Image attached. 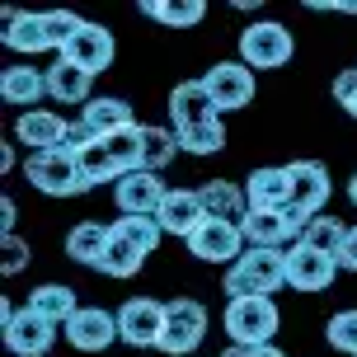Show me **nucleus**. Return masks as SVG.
<instances>
[{"mask_svg":"<svg viewBox=\"0 0 357 357\" xmlns=\"http://www.w3.org/2000/svg\"><path fill=\"white\" fill-rule=\"evenodd\" d=\"M240 231H245V245L250 250H282L287 240L296 245V235L287 226V212H250L240 221Z\"/></svg>","mask_w":357,"mask_h":357,"instance_id":"23","label":"nucleus"},{"mask_svg":"<svg viewBox=\"0 0 357 357\" xmlns=\"http://www.w3.org/2000/svg\"><path fill=\"white\" fill-rule=\"evenodd\" d=\"M113 231L123 235V240H132L142 254H155V250H160V240H165V231H160L155 216H118Z\"/></svg>","mask_w":357,"mask_h":357,"instance_id":"32","label":"nucleus"},{"mask_svg":"<svg viewBox=\"0 0 357 357\" xmlns=\"http://www.w3.org/2000/svg\"><path fill=\"white\" fill-rule=\"evenodd\" d=\"M202 85H207V94L216 99L221 113H235V108L254 104V71L245 61H216L212 71L202 75Z\"/></svg>","mask_w":357,"mask_h":357,"instance_id":"11","label":"nucleus"},{"mask_svg":"<svg viewBox=\"0 0 357 357\" xmlns=\"http://www.w3.org/2000/svg\"><path fill=\"white\" fill-rule=\"evenodd\" d=\"M108 240H113V226H104V221H75L71 235H66V259L99 268L108 254Z\"/></svg>","mask_w":357,"mask_h":357,"instance_id":"22","label":"nucleus"},{"mask_svg":"<svg viewBox=\"0 0 357 357\" xmlns=\"http://www.w3.org/2000/svg\"><path fill=\"white\" fill-rule=\"evenodd\" d=\"M245 250H250V245H245V231L231 226V221H216V216H207V221L188 235V254L202 259V264H226L231 268Z\"/></svg>","mask_w":357,"mask_h":357,"instance_id":"7","label":"nucleus"},{"mask_svg":"<svg viewBox=\"0 0 357 357\" xmlns=\"http://www.w3.org/2000/svg\"><path fill=\"white\" fill-rule=\"evenodd\" d=\"M221 324H226L231 343H240V348H259V343H268L273 334H278L282 315H278L273 296H235V301H226Z\"/></svg>","mask_w":357,"mask_h":357,"instance_id":"2","label":"nucleus"},{"mask_svg":"<svg viewBox=\"0 0 357 357\" xmlns=\"http://www.w3.org/2000/svg\"><path fill=\"white\" fill-rule=\"evenodd\" d=\"M142 15L165 29H193L207 19V5L202 0H142Z\"/></svg>","mask_w":357,"mask_h":357,"instance_id":"27","label":"nucleus"},{"mask_svg":"<svg viewBox=\"0 0 357 357\" xmlns=\"http://www.w3.org/2000/svg\"><path fill=\"white\" fill-rule=\"evenodd\" d=\"M24 178L47 197H75V193L89 188L85 174H80V165H75V155L66 151V146H56V151H33V155L24 160Z\"/></svg>","mask_w":357,"mask_h":357,"instance_id":"3","label":"nucleus"},{"mask_svg":"<svg viewBox=\"0 0 357 357\" xmlns=\"http://www.w3.org/2000/svg\"><path fill=\"white\" fill-rule=\"evenodd\" d=\"M174 137H178V151H188V155H216V151L226 146V127H221V118H216V123L183 127V132H174Z\"/></svg>","mask_w":357,"mask_h":357,"instance_id":"33","label":"nucleus"},{"mask_svg":"<svg viewBox=\"0 0 357 357\" xmlns=\"http://www.w3.org/2000/svg\"><path fill=\"white\" fill-rule=\"evenodd\" d=\"M197 197H202V212L216 216V221H231V226H240V221L250 216L245 183H231V178H207V183L197 188Z\"/></svg>","mask_w":357,"mask_h":357,"instance_id":"19","label":"nucleus"},{"mask_svg":"<svg viewBox=\"0 0 357 357\" xmlns=\"http://www.w3.org/2000/svg\"><path fill=\"white\" fill-rule=\"evenodd\" d=\"M165 188L160 174H151V169H137V174H123L113 183V197H118V212L123 216H155L165 202Z\"/></svg>","mask_w":357,"mask_h":357,"instance_id":"13","label":"nucleus"},{"mask_svg":"<svg viewBox=\"0 0 357 357\" xmlns=\"http://www.w3.org/2000/svg\"><path fill=\"white\" fill-rule=\"evenodd\" d=\"M165 334V301L155 296H127L118 305V339L127 348H155Z\"/></svg>","mask_w":357,"mask_h":357,"instance_id":"6","label":"nucleus"},{"mask_svg":"<svg viewBox=\"0 0 357 357\" xmlns=\"http://www.w3.org/2000/svg\"><path fill=\"white\" fill-rule=\"evenodd\" d=\"M343 235H348V221H339V216H315L310 226H305V235H301V245H310V250H320V254H334L339 259V250H343Z\"/></svg>","mask_w":357,"mask_h":357,"instance_id":"31","label":"nucleus"},{"mask_svg":"<svg viewBox=\"0 0 357 357\" xmlns=\"http://www.w3.org/2000/svg\"><path fill=\"white\" fill-rule=\"evenodd\" d=\"M287 169H291V207L305 216H324V202L334 193L329 169L320 160H296V165H287Z\"/></svg>","mask_w":357,"mask_h":357,"instance_id":"15","label":"nucleus"},{"mask_svg":"<svg viewBox=\"0 0 357 357\" xmlns=\"http://www.w3.org/2000/svg\"><path fill=\"white\" fill-rule=\"evenodd\" d=\"M89 85H94V75L80 71V66H71V61H61V56L47 66V94H52L56 104H80L85 108L89 99H94Z\"/></svg>","mask_w":357,"mask_h":357,"instance_id":"24","label":"nucleus"},{"mask_svg":"<svg viewBox=\"0 0 357 357\" xmlns=\"http://www.w3.org/2000/svg\"><path fill=\"white\" fill-rule=\"evenodd\" d=\"M15 221H19V207H15V197L5 193L0 197V235H15Z\"/></svg>","mask_w":357,"mask_h":357,"instance_id":"41","label":"nucleus"},{"mask_svg":"<svg viewBox=\"0 0 357 357\" xmlns=\"http://www.w3.org/2000/svg\"><path fill=\"white\" fill-rule=\"evenodd\" d=\"M24 310H33V315H43V320H52L56 329H61L80 305H75V291L66 282H43V287L29 291V305H24Z\"/></svg>","mask_w":357,"mask_h":357,"instance_id":"25","label":"nucleus"},{"mask_svg":"<svg viewBox=\"0 0 357 357\" xmlns=\"http://www.w3.org/2000/svg\"><path fill=\"white\" fill-rule=\"evenodd\" d=\"M142 142H146V127L142 123H132V127H123V132L104 137L108 155H113V165H118V178L142 169Z\"/></svg>","mask_w":357,"mask_h":357,"instance_id":"28","label":"nucleus"},{"mask_svg":"<svg viewBox=\"0 0 357 357\" xmlns=\"http://www.w3.org/2000/svg\"><path fill=\"white\" fill-rule=\"evenodd\" d=\"M334 99H339V108L348 113V118H357V66L334 75Z\"/></svg>","mask_w":357,"mask_h":357,"instance_id":"38","label":"nucleus"},{"mask_svg":"<svg viewBox=\"0 0 357 357\" xmlns=\"http://www.w3.org/2000/svg\"><path fill=\"white\" fill-rule=\"evenodd\" d=\"M10 169H15V151H10V146H0V174H10Z\"/></svg>","mask_w":357,"mask_h":357,"instance_id":"42","label":"nucleus"},{"mask_svg":"<svg viewBox=\"0 0 357 357\" xmlns=\"http://www.w3.org/2000/svg\"><path fill=\"white\" fill-rule=\"evenodd\" d=\"M0 43L15 47V52H24V56L52 52V38H47L43 15H24V10H5V33H0Z\"/></svg>","mask_w":357,"mask_h":357,"instance_id":"21","label":"nucleus"},{"mask_svg":"<svg viewBox=\"0 0 357 357\" xmlns=\"http://www.w3.org/2000/svg\"><path fill=\"white\" fill-rule=\"evenodd\" d=\"M216 118H221V108H216V99L207 94L202 80H183V85L169 89V123H174V132L197 127V123H216Z\"/></svg>","mask_w":357,"mask_h":357,"instance_id":"16","label":"nucleus"},{"mask_svg":"<svg viewBox=\"0 0 357 357\" xmlns=\"http://www.w3.org/2000/svg\"><path fill=\"white\" fill-rule=\"evenodd\" d=\"M75 165H80V174H85L89 188H94V183H118V165H113V155H108L104 142L85 146V151L75 155Z\"/></svg>","mask_w":357,"mask_h":357,"instance_id":"34","label":"nucleus"},{"mask_svg":"<svg viewBox=\"0 0 357 357\" xmlns=\"http://www.w3.org/2000/svg\"><path fill=\"white\" fill-rule=\"evenodd\" d=\"M178 155V137L174 127H146V142H142V169L160 174L165 165Z\"/></svg>","mask_w":357,"mask_h":357,"instance_id":"30","label":"nucleus"},{"mask_svg":"<svg viewBox=\"0 0 357 357\" xmlns=\"http://www.w3.org/2000/svg\"><path fill=\"white\" fill-rule=\"evenodd\" d=\"M348 197H353V207H357V174L348 178Z\"/></svg>","mask_w":357,"mask_h":357,"instance_id":"43","label":"nucleus"},{"mask_svg":"<svg viewBox=\"0 0 357 357\" xmlns=\"http://www.w3.org/2000/svg\"><path fill=\"white\" fill-rule=\"evenodd\" d=\"M56 343V324L33 315V310H15L5 320V348L15 357H47Z\"/></svg>","mask_w":357,"mask_h":357,"instance_id":"12","label":"nucleus"},{"mask_svg":"<svg viewBox=\"0 0 357 357\" xmlns=\"http://www.w3.org/2000/svg\"><path fill=\"white\" fill-rule=\"evenodd\" d=\"M43 24H47V38H52V47L61 52L66 43L75 38V29H80V19L66 15V10H52V15H43Z\"/></svg>","mask_w":357,"mask_h":357,"instance_id":"37","label":"nucleus"},{"mask_svg":"<svg viewBox=\"0 0 357 357\" xmlns=\"http://www.w3.org/2000/svg\"><path fill=\"white\" fill-rule=\"evenodd\" d=\"M339 278V259L320 254L310 245H291L287 250V287L291 291H329Z\"/></svg>","mask_w":357,"mask_h":357,"instance_id":"9","label":"nucleus"},{"mask_svg":"<svg viewBox=\"0 0 357 357\" xmlns=\"http://www.w3.org/2000/svg\"><path fill=\"white\" fill-rule=\"evenodd\" d=\"M146 264V254L132 245V240H123V235L113 231V240H108V254L104 264H99V273H108V278H137Z\"/></svg>","mask_w":357,"mask_h":357,"instance_id":"29","label":"nucleus"},{"mask_svg":"<svg viewBox=\"0 0 357 357\" xmlns=\"http://www.w3.org/2000/svg\"><path fill=\"white\" fill-rule=\"evenodd\" d=\"M66 118L61 113H47V108H29V113H19L15 123V137L29 146V155L33 151H56V146H66Z\"/></svg>","mask_w":357,"mask_h":357,"instance_id":"18","label":"nucleus"},{"mask_svg":"<svg viewBox=\"0 0 357 357\" xmlns=\"http://www.w3.org/2000/svg\"><path fill=\"white\" fill-rule=\"evenodd\" d=\"M282 287H287V250H245L221 278L226 301H235V296H278Z\"/></svg>","mask_w":357,"mask_h":357,"instance_id":"1","label":"nucleus"},{"mask_svg":"<svg viewBox=\"0 0 357 357\" xmlns=\"http://www.w3.org/2000/svg\"><path fill=\"white\" fill-rule=\"evenodd\" d=\"M202 339H207V305L193 301V296L165 301V334L155 348L165 357H188L202 348Z\"/></svg>","mask_w":357,"mask_h":357,"instance_id":"4","label":"nucleus"},{"mask_svg":"<svg viewBox=\"0 0 357 357\" xmlns=\"http://www.w3.org/2000/svg\"><path fill=\"white\" fill-rule=\"evenodd\" d=\"M245 197H250V212H282V207H291V169L287 165H259L245 178Z\"/></svg>","mask_w":357,"mask_h":357,"instance_id":"14","label":"nucleus"},{"mask_svg":"<svg viewBox=\"0 0 357 357\" xmlns=\"http://www.w3.org/2000/svg\"><path fill=\"white\" fill-rule=\"evenodd\" d=\"M324 339H329V348H334V353L357 357V310H339V315H329Z\"/></svg>","mask_w":357,"mask_h":357,"instance_id":"35","label":"nucleus"},{"mask_svg":"<svg viewBox=\"0 0 357 357\" xmlns=\"http://www.w3.org/2000/svg\"><path fill=\"white\" fill-rule=\"evenodd\" d=\"M221 357H287L282 348H273V343H259V348H240V343H231Z\"/></svg>","mask_w":357,"mask_h":357,"instance_id":"39","label":"nucleus"},{"mask_svg":"<svg viewBox=\"0 0 357 357\" xmlns=\"http://www.w3.org/2000/svg\"><path fill=\"white\" fill-rule=\"evenodd\" d=\"M80 118H85L99 137H113V132H123V127H132L137 118H132V104L127 99H113V94H99V99H89L85 108H80Z\"/></svg>","mask_w":357,"mask_h":357,"instance_id":"26","label":"nucleus"},{"mask_svg":"<svg viewBox=\"0 0 357 357\" xmlns=\"http://www.w3.org/2000/svg\"><path fill=\"white\" fill-rule=\"evenodd\" d=\"M61 339L71 343L75 353H104L108 343L118 339V315H108L99 305H80L71 320L61 324Z\"/></svg>","mask_w":357,"mask_h":357,"instance_id":"10","label":"nucleus"},{"mask_svg":"<svg viewBox=\"0 0 357 357\" xmlns=\"http://www.w3.org/2000/svg\"><path fill=\"white\" fill-rule=\"evenodd\" d=\"M339 268H348V273H357V226H348V235H343Z\"/></svg>","mask_w":357,"mask_h":357,"instance_id":"40","label":"nucleus"},{"mask_svg":"<svg viewBox=\"0 0 357 357\" xmlns=\"http://www.w3.org/2000/svg\"><path fill=\"white\" fill-rule=\"evenodd\" d=\"M24 268H29V245H24L19 235H0V273L15 278Z\"/></svg>","mask_w":357,"mask_h":357,"instance_id":"36","label":"nucleus"},{"mask_svg":"<svg viewBox=\"0 0 357 357\" xmlns=\"http://www.w3.org/2000/svg\"><path fill=\"white\" fill-rule=\"evenodd\" d=\"M113 56H118L113 33H108L104 24H89V19H80L75 38L61 47V61H71V66H80V71H89V75L108 71V66H113Z\"/></svg>","mask_w":357,"mask_h":357,"instance_id":"8","label":"nucleus"},{"mask_svg":"<svg viewBox=\"0 0 357 357\" xmlns=\"http://www.w3.org/2000/svg\"><path fill=\"white\" fill-rule=\"evenodd\" d=\"M0 99L15 108H43V99H47V71H38V66H5L0 71Z\"/></svg>","mask_w":357,"mask_h":357,"instance_id":"20","label":"nucleus"},{"mask_svg":"<svg viewBox=\"0 0 357 357\" xmlns=\"http://www.w3.org/2000/svg\"><path fill=\"white\" fill-rule=\"evenodd\" d=\"M155 221H160L165 235H178V240H188V235L207 221V212H202V197H197V188H169L160 202V212H155Z\"/></svg>","mask_w":357,"mask_h":357,"instance_id":"17","label":"nucleus"},{"mask_svg":"<svg viewBox=\"0 0 357 357\" xmlns=\"http://www.w3.org/2000/svg\"><path fill=\"white\" fill-rule=\"evenodd\" d=\"M291 52H296V38L278 19H259L240 33V61L250 71H278V66L291 61Z\"/></svg>","mask_w":357,"mask_h":357,"instance_id":"5","label":"nucleus"}]
</instances>
